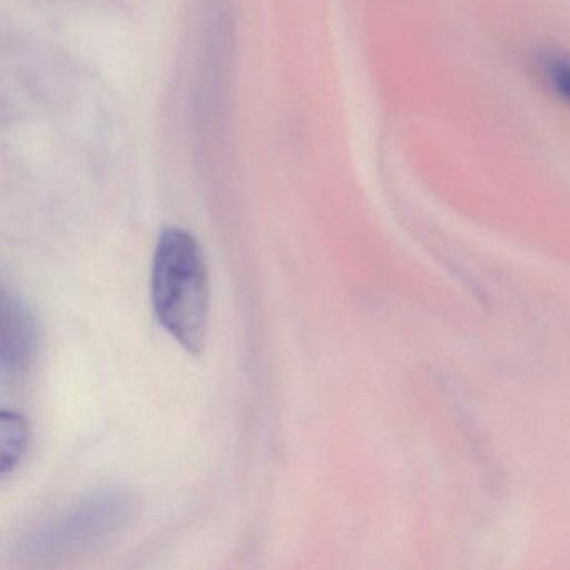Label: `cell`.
<instances>
[{
  "label": "cell",
  "mask_w": 570,
  "mask_h": 570,
  "mask_svg": "<svg viewBox=\"0 0 570 570\" xmlns=\"http://www.w3.org/2000/svg\"><path fill=\"white\" fill-rule=\"evenodd\" d=\"M151 298L163 328L198 355L208 338L209 282L198 239L181 228H166L153 258Z\"/></svg>",
  "instance_id": "obj_1"
},
{
  "label": "cell",
  "mask_w": 570,
  "mask_h": 570,
  "mask_svg": "<svg viewBox=\"0 0 570 570\" xmlns=\"http://www.w3.org/2000/svg\"><path fill=\"white\" fill-rule=\"evenodd\" d=\"M132 515V500L118 490L96 493L36 532L28 549L41 556H65L105 539Z\"/></svg>",
  "instance_id": "obj_2"
},
{
  "label": "cell",
  "mask_w": 570,
  "mask_h": 570,
  "mask_svg": "<svg viewBox=\"0 0 570 570\" xmlns=\"http://www.w3.org/2000/svg\"><path fill=\"white\" fill-rule=\"evenodd\" d=\"M39 348V325L24 299L2 292L0 370L2 379H21L31 370Z\"/></svg>",
  "instance_id": "obj_3"
},
{
  "label": "cell",
  "mask_w": 570,
  "mask_h": 570,
  "mask_svg": "<svg viewBox=\"0 0 570 570\" xmlns=\"http://www.w3.org/2000/svg\"><path fill=\"white\" fill-rule=\"evenodd\" d=\"M31 442V426L22 413L0 412V472L8 475L18 469Z\"/></svg>",
  "instance_id": "obj_4"
},
{
  "label": "cell",
  "mask_w": 570,
  "mask_h": 570,
  "mask_svg": "<svg viewBox=\"0 0 570 570\" xmlns=\"http://www.w3.org/2000/svg\"><path fill=\"white\" fill-rule=\"evenodd\" d=\"M540 68L560 99L570 106V55L560 49H546L539 56Z\"/></svg>",
  "instance_id": "obj_5"
}]
</instances>
